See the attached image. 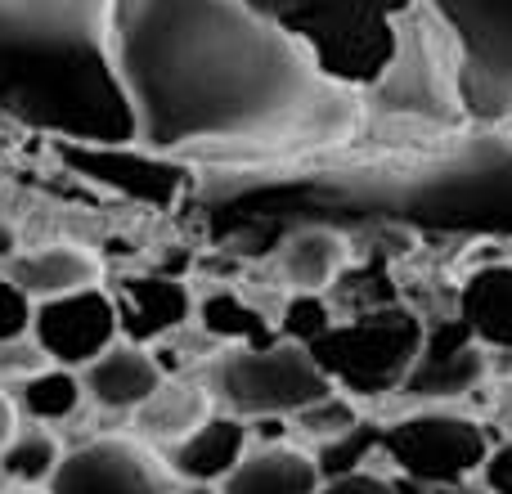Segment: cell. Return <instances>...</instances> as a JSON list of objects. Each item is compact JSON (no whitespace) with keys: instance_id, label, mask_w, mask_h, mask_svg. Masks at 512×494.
I'll list each match as a JSON object with an SVG mask.
<instances>
[{"instance_id":"1","label":"cell","mask_w":512,"mask_h":494,"mask_svg":"<svg viewBox=\"0 0 512 494\" xmlns=\"http://www.w3.org/2000/svg\"><path fill=\"white\" fill-rule=\"evenodd\" d=\"M113 41L144 153L274 167L364 135V86L252 0H117Z\"/></svg>"},{"instance_id":"2","label":"cell","mask_w":512,"mask_h":494,"mask_svg":"<svg viewBox=\"0 0 512 494\" xmlns=\"http://www.w3.org/2000/svg\"><path fill=\"white\" fill-rule=\"evenodd\" d=\"M212 203L239 212H373L391 225L512 247V131L468 126L414 149H351L274 167H212Z\"/></svg>"},{"instance_id":"3","label":"cell","mask_w":512,"mask_h":494,"mask_svg":"<svg viewBox=\"0 0 512 494\" xmlns=\"http://www.w3.org/2000/svg\"><path fill=\"white\" fill-rule=\"evenodd\" d=\"M117 0H0V122L68 149H135Z\"/></svg>"},{"instance_id":"4","label":"cell","mask_w":512,"mask_h":494,"mask_svg":"<svg viewBox=\"0 0 512 494\" xmlns=\"http://www.w3.org/2000/svg\"><path fill=\"white\" fill-rule=\"evenodd\" d=\"M297 32L342 81L369 86L396 50V32L423 0H252Z\"/></svg>"},{"instance_id":"5","label":"cell","mask_w":512,"mask_h":494,"mask_svg":"<svg viewBox=\"0 0 512 494\" xmlns=\"http://www.w3.org/2000/svg\"><path fill=\"white\" fill-rule=\"evenodd\" d=\"M427 342V324L409 306H373L333 324L310 342V355L346 396H391L405 391Z\"/></svg>"},{"instance_id":"6","label":"cell","mask_w":512,"mask_h":494,"mask_svg":"<svg viewBox=\"0 0 512 494\" xmlns=\"http://www.w3.org/2000/svg\"><path fill=\"white\" fill-rule=\"evenodd\" d=\"M212 391L239 418H297L301 409L333 396V378L319 369L310 346L274 337L265 346H230L212 364Z\"/></svg>"},{"instance_id":"7","label":"cell","mask_w":512,"mask_h":494,"mask_svg":"<svg viewBox=\"0 0 512 494\" xmlns=\"http://www.w3.org/2000/svg\"><path fill=\"white\" fill-rule=\"evenodd\" d=\"M495 445L481 418L454 409H418L382 427V459L400 481L423 490H468L481 481Z\"/></svg>"},{"instance_id":"8","label":"cell","mask_w":512,"mask_h":494,"mask_svg":"<svg viewBox=\"0 0 512 494\" xmlns=\"http://www.w3.org/2000/svg\"><path fill=\"white\" fill-rule=\"evenodd\" d=\"M463 63V99L477 126L512 117V0H427Z\"/></svg>"},{"instance_id":"9","label":"cell","mask_w":512,"mask_h":494,"mask_svg":"<svg viewBox=\"0 0 512 494\" xmlns=\"http://www.w3.org/2000/svg\"><path fill=\"white\" fill-rule=\"evenodd\" d=\"M50 494H176L171 468L135 436H95L63 454Z\"/></svg>"},{"instance_id":"10","label":"cell","mask_w":512,"mask_h":494,"mask_svg":"<svg viewBox=\"0 0 512 494\" xmlns=\"http://www.w3.org/2000/svg\"><path fill=\"white\" fill-rule=\"evenodd\" d=\"M32 337L50 355V364L86 369V364H95L99 355L122 342V315H117L113 292L86 288L54 301H36Z\"/></svg>"},{"instance_id":"11","label":"cell","mask_w":512,"mask_h":494,"mask_svg":"<svg viewBox=\"0 0 512 494\" xmlns=\"http://www.w3.org/2000/svg\"><path fill=\"white\" fill-rule=\"evenodd\" d=\"M486 373H490V351L468 333V324L454 315V319H441V324H427L423 355H418V364L400 396L441 405V400L472 396V391L486 382Z\"/></svg>"},{"instance_id":"12","label":"cell","mask_w":512,"mask_h":494,"mask_svg":"<svg viewBox=\"0 0 512 494\" xmlns=\"http://www.w3.org/2000/svg\"><path fill=\"white\" fill-rule=\"evenodd\" d=\"M81 382H86V396L95 400L99 409L140 414V409L158 396L162 382H167V369H162V360L144 342L122 337L113 351H104L95 364L81 369Z\"/></svg>"},{"instance_id":"13","label":"cell","mask_w":512,"mask_h":494,"mask_svg":"<svg viewBox=\"0 0 512 494\" xmlns=\"http://www.w3.org/2000/svg\"><path fill=\"white\" fill-rule=\"evenodd\" d=\"M0 270L32 301H54V297H68V292H86V288H99V279H104V261H99L86 243H72V239L18 252L14 261H5Z\"/></svg>"},{"instance_id":"14","label":"cell","mask_w":512,"mask_h":494,"mask_svg":"<svg viewBox=\"0 0 512 494\" xmlns=\"http://www.w3.org/2000/svg\"><path fill=\"white\" fill-rule=\"evenodd\" d=\"M252 450V423L239 414H212L198 432H189L185 441H176L167 450V468L180 481H207L221 486L234 468L243 463V454Z\"/></svg>"},{"instance_id":"15","label":"cell","mask_w":512,"mask_h":494,"mask_svg":"<svg viewBox=\"0 0 512 494\" xmlns=\"http://www.w3.org/2000/svg\"><path fill=\"white\" fill-rule=\"evenodd\" d=\"M351 243L337 225L328 221H301L283 234L279 243V279L288 283L297 297H319L328 283L342 274Z\"/></svg>"},{"instance_id":"16","label":"cell","mask_w":512,"mask_h":494,"mask_svg":"<svg viewBox=\"0 0 512 494\" xmlns=\"http://www.w3.org/2000/svg\"><path fill=\"white\" fill-rule=\"evenodd\" d=\"M454 315L468 324L486 351L512 355V261H486L463 279L459 310Z\"/></svg>"},{"instance_id":"17","label":"cell","mask_w":512,"mask_h":494,"mask_svg":"<svg viewBox=\"0 0 512 494\" xmlns=\"http://www.w3.org/2000/svg\"><path fill=\"white\" fill-rule=\"evenodd\" d=\"M113 301H117V315H122V333L144 346L176 333L189 319V310H194L185 283L162 279V274H131L113 292Z\"/></svg>"},{"instance_id":"18","label":"cell","mask_w":512,"mask_h":494,"mask_svg":"<svg viewBox=\"0 0 512 494\" xmlns=\"http://www.w3.org/2000/svg\"><path fill=\"white\" fill-rule=\"evenodd\" d=\"M324 472L315 454L297 445H252L243 463L221 481V494H319Z\"/></svg>"},{"instance_id":"19","label":"cell","mask_w":512,"mask_h":494,"mask_svg":"<svg viewBox=\"0 0 512 494\" xmlns=\"http://www.w3.org/2000/svg\"><path fill=\"white\" fill-rule=\"evenodd\" d=\"M207 418H212V396H207L203 382L171 378V382H162L158 396L135 414V423H140V432L149 436V441H162L171 450V445L185 441L189 432H198Z\"/></svg>"},{"instance_id":"20","label":"cell","mask_w":512,"mask_h":494,"mask_svg":"<svg viewBox=\"0 0 512 494\" xmlns=\"http://www.w3.org/2000/svg\"><path fill=\"white\" fill-rule=\"evenodd\" d=\"M9 400H14L18 418H32V423H63L81 409L86 400V382H81V369H63V364H45L32 378L5 387Z\"/></svg>"},{"instance_id":"21","label":"cell","mask_w":512,"mask_h":494,"mask_svg":"<svg viewBox=\"0 0 512 494\" xmlns=\"http://www.w3.org/2000/svg\"><path fill=\"white\" fill-rule=\"evenodd\" d=\"M63 454H68V450L59 445V436H54L50 427H41V423L18 427L14 441H9L5 454H0V472H5L14 486L36 490V486H50V481H54Z\"/></svg>"},{"instance_id":"22","label":"cell","mask_w":512,"mask_h":494,"mask_svg":"<svg viewBox=\"0 0 512 494\" xmlns=\"http://www.w3.org/2000/svg\"><path fill=\"white\" fill-rule=\"evenodd\" d=\"M198 319H203L207 333L230 342V346H265L279 337L270 328V319H265L256 306H248L243 297H234V292H212V297L198 306Z\"/></svg>"},{"instance_id":"23","label":"cell","mask_w":512,"mask_h":494,"mask_svg":"<svg viewBox=\"0 0 512 494\" xmlns=\"http://www.w3.org/2000/svg\"><path fill=\"white\" fill-rule=\"evenodd\" d=\"M373 454H382V427L378 423H364V418H360V423H355L346 436L319 445L315 463H319V472H324V481H333V477L364 472V463H369Z\"/></svg>"},{"instance_id":"24","label":"cell","mask_w":512,"mask_h":494,"mask_svg":"<svg viewBox=\"0 0 512 494\" xmlns=\"http://www.w3.org/2000/svg\"><path fill=\"white\" fill-rule=\"evenodd\" d=\"M297 432L301 436H310V441H337V436H346L355 423H360V409H355V400L346 396V391H333V396H324L319 405H310V409H301L297 418Z\"/></svg>"},{"instance_id":"25","label":"cell","mask_w":512,"mask_h":494,"mask_svg":"<svg viewBox=\"0 0 512 494\" xmlns=\"http://www.w3.org/2000/svg\"><path fill=\"white\" fill-rule=\"evenodd\" d=\"M32 324H36V301L0 270V342L32 337Z\"/></svg>"},{"instance_id":"26","label":"cell","mask_w":512,"mask_h":494,"mask_svg":"<svg viewBox=\"0 0 512 494\" xmlns=\"http://www.w3.org/2000/svg\"><path fill=\"white\" fill-rule=\"evenodd\" d=\"M333 324H337L333 310H328L319 297H292L288 301V319H283V337H288V342L310 346L319 333H328Z\"/></svg>"},{"instance_id":"27","label":"cell","mask_w":512,"mask_h":494,"mask_svg":"<svg viewBox=\"0 0 512 494\" xmlns=\"http://www.w3.org/2000/svg\"><path fill=\"white\" fill-rule=\"evenodd\" d=\"M50 355L36 346V337H18V342H0V387H14V382L32 378L36 369H45Z\"/></svg>"},{"instance_id":"28","label":"cell","mask_w":512,"mask_h":494,"mask_svg":"<svg viewBox=\"0 0 512 494\" xmlns=\"http://www.w3.org/2000/svg\"><path fill=\"white\" fill-rule=\"evenodd\" d=\"M319 494H405L396 477H378V472H351V477H333L319 486Z\"/></svg>"},{"instance_id":"29","label":"cell","mask_w":512,"mask_h":494,"mask_svg":"<svg viewBox=\"0 0 512 494\" xmlns=\"http://www.w3.org/2000/svg\"><path fill=\"white\" fill-rule=\"evenodd\" d=\"M481 490H490V494H512V436L495 445V454H490L486 472H481Z\"/></svg>"},{"instance_id":"30","label":"cell","mask_w":512,"mask_h":494,"mask_svg":"<svg viewBox=\"0 0 512 494\" xmlns=\"http://www.w3.org/2000/svg\"><path fill=\"white\" fill-rule=\"evenodd\" d=\"M248 423H252V436H261V445H283V436H288V418H279V414L248 418Z\"/></svg>"},{"instance_id":"31","label":"cell","mask_w":512,"mask_h":494,"mask_svg":"<svg viewBox=\"0 0 512 494\" xmlns=\"http://www.w3.org/2000/svg\"><path fill=\"white\" fill-rule=\"evenodd\" d=\"M14 432H18V409H14V400H9V391L0 387V454L14 441Z\"/></svg>"},{"instance_id":"32","label":"cell","mask_w":512,"mask_h":494,"mask_svg":"<svg viewBox=\"0 0 512 494\" xmlns=\"http://www.w3.org/2000/svg\"><path fill=\"white\" fill-rule=\"evenodd\" d=\"M495 423L512 436V382H504V391H499V400H495Z\"/></svg>"},{"instance_id":"33","label":"cell","mask_w":512,"mask_h":494,"mask_svg":"<svg viewBox=\"0 0 512 494\" xmlns=\"http://www.w3.org/2000/svg\"><path fill=\"white\" fill-rule=\"evenodd\" d=\"M18 252H23V243H18L14 225H5V221H0V265H5V261H14Z\"/></svg>"},{"instance_id":"34","label":"cell","mask_w":512,"mask_h":494,"mask_svg":"<svg viewBox=\"0 0 512 494\" xmlns=\"http://www.w3.org/2000/svg\"><path fill=\"white\" fill-rule=\"evenodd\" d=\"M176 494H221V486H207V481H180Z\"/></svg>"},{"instance_id":"35","label":"cell","mask_w":512,"mask_h":494,"mask_svg":"<svg viewBox=\"0 0 512 494\" xmlns=\"http://www.w3.org/2000/svg\"><path fill=\"white\" fill-rule=\"evenodd\" d=\"M454 494H490V490H454Z\"/></svg>"},{"instance_id":"36","label":"cell","mask_w":512,"mask_h":494,"mask_svg":"<svg viewBox=\"0 0 512 494\" xmlns=\"http://www.w3.org/2000/svg\"><path fill=\"white\" fill-rule=\"evenodd\" d=\"M18 494H32V490H18ZM45 494H50V490H45Z\"/></svg>"},{"instance_id":"37","label":"cell","mask_w":512,"mask_h":494,"mask_svg":"<svg viewBox=\"0 0 512 494\" xmlns=\"http://www.w3.org/2000/svg\"><path fill=\"white\" fill-rule=\"evenodd\" d=\"M508 131H512V117H508Z\"/></svg>"}]
</instances>
